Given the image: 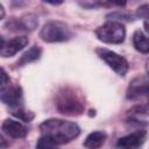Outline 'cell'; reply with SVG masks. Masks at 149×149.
Listing matches in <instances>:
<instances>
[{
  "instance_id": "cell-21",
  "label": "cell",
  "mask_w": 149,
  "mask_h": 149,
  "mask_svg": "<svg viewBox=\"0 0 149 149\" xmlns=\"http://www.w3.org/2000/svg\"><path fill=\"white\" fill-rule=\"evenodd\" d=\"M0 12H1V19H3V16H5V9H3L2 3H0Z\"/></svg>"
},
{
  "instance_id": "cell-17",
  "label": "cell",
  "mask_w": 149,
  "mask_h": 149,
  "mask_svg": "<svg viewBox=\"0 0 149 149\" xmlns=\"http://www.w3.org/2000/svg\"><path fill=\"white\" fill-rule=\"evenodd\" d=\"M136 15H137L139 17H143V19L148 17V16H149V5H148V3L141 5V6L137 8V10H136Z\"/></svg>"
},
{
  "instance_id": "cell-19",
  "label": "cell",
  "mask_w": 149,
  "mask_h": 149,
  "mask_svg": "<svg viewBox=\"0 0 149 149\" xmlns=\"http://www.w3.org/2000/svg\"><path fill=\"white\" fill-rule=\"evenodd\" d=\"M107 17H116V19H121V17H123V19H125V20H127V21L133 20V19H132V15L123 14V13H121V12H115V13L108 14V15H107Z\"/></svg>"
},
{
  "instance_id": "cell-22",
  "label": "cell",
  "mask_w": 149,
  "mask_h": 149,
  "mask_svg": "<svg viewBox=\"0 0 149 149\" xmlns=\"http://www.w3.org/2000/svg\"><path fill=\"white\" fill-rule=\"evenodd\" d=\"M146 70H147L148 77H149V59H148V61H147V63H146Z\"/></svg>"
},
{
  "instance_id": "cell-12",
  "label": "cell",
  "mask_w": 149,
  "mask_h": 149,
  "mask_svg": "<svg viewBox=\"0 0 149 149\" xmlns=\"http://www.w3.org/2000/svg\"><path fill=\"white\" fill-rule=\"evenodd\" d=\"M106 141V134L104 132H93L90 133L85 141L84 147L87 149H99Z\"/></svg>"
},
{
  "instance_id": "cell-4",
  "label": "cell",
  "mask_w": 149,
  "mask_h": 149,
  "mask_svg": "<svg viewBox=\"0 0 149 149\" xmlns=\"http://www.w3.org/2000/svg\"><path fill=\"white\" fill-rule=\"evenodd\" d=\"M95 35L99 41L109 44L122 43L126 37L125 26L116 21H108L95 29Z\"/></svg>"
},
{
  "instance_id": "cell-16",
  "label": "cell",
  "mask_w": 149,
  "mask_h": 149,
  "mask_svg": "<svg viewBox=\"0 0 149 149\" xmlns=\"http://www.w3.org/2000/svg\"><path fill=\"white\" fill-rule=\"evenodd\" d=\"M12 113H13L14 116L19 118L20 120H22V121H24V122L31 121V120L34 119V116H35L33 112H30V111H24V109H22V108H16V109H14Z\"/></svg>"
},
{
  "instance_id": "cell-20",
  "label": "cell",
  "mask_w": 149,
  "mask_h": 149,
  "mask_svg": "<svg viewBox=\"0 0 149 149\" xmlns=\"http://www.w3.org/2000/svg\"><path fill=\"white\" fill-rule=\"evenodd\" d=\"M143 27H144V30H146V33L149 35V16L144 19V21H143Z\"/></svg>"
},
{
  "instance_id": "cell-5",
  "label": "cell",
  "mask_w": 149,
  "mask_h": 149,
  "mask_svg": "<svg viewBox=\"0 0 149 149\" xmlns=\"http://www.w3.org/2000/svg\"><path fill=\"white\" fill-rule=\"evenodd\" d=\"M98 56L113 70L115 71L120 76H125L129 69V64L128 62L120 55L115 54L112 50L105 49V48H98L97 50Z\"/></svg>"
},
{
  "instance_id": "cell-6",
  "label": "cell",
  "mask_w": 149,
  "mask_h": 149,
  "mask_svg": "<svg viewBox=\"0 0 149 149\" xmlns=\"http://www.w3.org/2000/svg\"><path fill=\"white\" fill-rule=\"evenodd\" d=\"M22 88L19 85H6L1 87L0 99L5 105L12 108H21L22 104Z\"/></svg>"
},
{
  "instance_id": "cell-1",
  "label": "cell",
  "mask_w": 149,
  "mask_h": 149,
  "mask_svg": "<svg viewBox=\"0 0 149 149\" xmlns=\"http://www.w3.org/2000/svg\"><path fill=\"white\" fill-rule=\"evenodd\" d=\"M40 130L43 136L51 139L56 144H65L80 134V128L72 121L62 119H48L40 125Z\"/></svg>"
},
{
  "instance_id": "cell-14",
  "label": "cell",
  "mask_w": 149,
  "mask_h": 149,
  "mask_svg": "<svg viewBox=\"0 0 149 149\" xmlns=\"http://www.w3.org/2000/svg\"><path fill=\"white\" fill-rule=\"evenodd\" d=\"M41 54H42V49L40 47H37V45H34V47H31L28 51H26L21 56V58L17 61L16 64H17V66H22L24 64H28L30 62H34V61H36V59L40 58Z\"/></svg>"
},
{
  "instance_id": "cell-3",
  "label": "cell",
  "mask_w": 149,
  "mask_h": 149,
  "mask_svg": "<svg viewBox=\"0 0 149 149\" xmlns=\"http://www.w3.org/2000/svg\"><path fill=\"white\" fill-rule=\"evenodd\" d=\"M40 37L50 43L65 42L72 37V31L65 23L61 21H49L41 29Z\"/></svg>"
},
{
  "instance_id": "cell-2",
  "label": "cell",
  "mask_w": 149,
  "mask_h": 149,
  "mask_svg": "<svg viewBox=\"0 0 149 149\" xmlns=\"http://www.w3.org/2000/svg\"><path fill=\"white\" fill-rule=\"evenodd\" d=\"M55 106L59 113L70 116L80 115L85 109V102L81 95L69 86L58 91L55 98Z\"/></svg>"
},
{
  "instance_id": "cell-7",
  "label": "cell",
  "mask_w": 149,
  "mask_h": 149,
  "mask_svg": "<svg viewBox=\"0 0 149 149\" xmlns=\"http://www.w3.org/2000/svg\"><path fill=\"white\" fill-rule=\"evenodd\" d=\"M126 97L129 100H136L142 97H149V80L146 77H136L127 88Z\"/></svg>"
},
{
  "instance_id": "cell-8",
  "label": "cell",
  "mask_w": 149,
  "mask_h": 149,
  "mask_svg": "<svg viewBox=\"0 0 149 149\" xmlns=\"http://www.w3.org/2000/svg\"><path fill=\"white\" fill-rule=\"evenodd\" d=\"M146 136H147L146 130L143 129L136 130L134 133H130L126 136L120 137L116 141V148L118 149H140L146 141Z\"/></svg>"
},
{
  "instance_id": "cell-18",
  "label": "cell",
  "mask_w": 149,
  "mask_h": 149,
  "mask_svg": "<svg viewBox=\"0 0 149 149\" xmlns=\"http://www.w3.org/2000/svg\"><path fill=\"white\" fill-rule=\"evenodd\" d=\"M133 111L137 114H144V115H149V99L146 104L140 105V106H135L133 108Z\"/></svg>"
},
{
  "instance_id": "cell-11",
  "label": "cell",
  "mask_w": 149,
  "mask_h": 149,
  "mask_svg": "<svg viewBox=\"0 0 149 149\" xmlns=\"http://www.w3.org/2000/svg\"><path fill=\"white\" fill-rule=\"evenodd\" d=\"M1 130L3 134H6L10 137H14V139H22L28 133V129L26 126H23L19 121H15L12 119H6L2 122Z\"/></svg>"
},
{
  "instance_id": "cell-10",
  "label": "cell",
  "mask_w": 149,
  "mask_h": 149,
  "mask_svg": "<svg viewBox=\"0 0 149 149\" xmlns=\"http://www.w3.org/2000/svg\"><path fill=\"white\" fill-rule=\"evenodd\" d=\"M37 19L31 15L28 14L24 17L21 19H10L6 24L5 28H7L10 31H27V30H33L35 29V27L37 26Z\"/></svg>"
},
{
  "instance_id": "cell-13",
  "label": "cell",
  "mask_w": 149,
  "mask_h": 149,
  "mask_svg": "<svg viewBox=\"0 0 149 149\" xmlns=\"http://www.w3.org/2000/svg\"><path fill=\"white\" fill-rule=\"evenodd\" d=\"M133 45L141 54H149V37L141 30H136L133 34Z\"/></svg>"
},
{
  "instance_id": "cell-9",
  "label": "cell",
  "mask_w": 149,
  "mask_h": 149,
  "mask_svg": "<svg viewBox=\"0 0 149 149\" xmlns=\"http://www.w3.org/2000/svg\"><path fill=\"white\" fill-rule=\"evenodd\" d=\"M28 44V37L26 36H16L12 40L5 41L3 37H1V56L3 58L12 57L20 50H22Z\"/></svg>"
},
{
  "instance_id": "cell-15",
  "label": "cell",
  "mask_w": 149,
  "mask_h": 149,
  "mask_svg": "<svg viewBox=\"0 0 149 149\" xmlns=\"http://www.w3.org/2000/svg\"><path fill=\"white\" fill-rule=\"evenodd\" d=\"M36 149H58V144H56L51 139L42 135L36 142Z\"/></svg>"
}]
</instances>
